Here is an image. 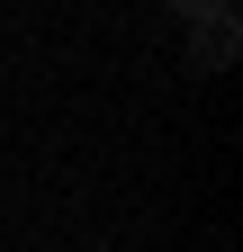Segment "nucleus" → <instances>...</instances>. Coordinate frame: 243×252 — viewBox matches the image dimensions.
<instances>
[{"instance_id":"obj_1","label":"nucleus","mask_w":243,"mask_h":252,"mask_svg":"<svg viewBox=\"0 0 243 252\" xmlns=\"http://www.w3.org/2000/svg\"><path fill=\"white\" fill-rule=\"evenodd\" d=\"M189 27H198V72H225L234 63V9H189Z\"/></svg>"}]
</instances>
